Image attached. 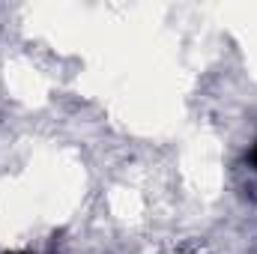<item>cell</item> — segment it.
<instances>
[{
    "instance_id": "6da1fadb",
    "label": "cell",
    "mask_w": 257,
    "mask_h": 254,
    "mask_svg": "<svg viewBox=\"0 0 257 254\" xmlns=\"http://www.w3.org/2000/svg\"><path fill=\"white\" fill-rule=\"evenodd\" d=\"M248 162H251V168L257 171V141H254V147H251V153H248Z\"/></svg>"
},
{
    "instance_id": "7a4b0ae2",
    "label": "cell",
    "mask_w": 257,
    "mask_h": 254,
    "mask_svg": "<svg viewBox=\"0 0 257 254\" xmlns=\"http://www.w3.org/2000/svg\"><path fill=\"white\" fill-rule=\"evenodd\" d=\"M6 254H30V251H6Z\"/></svg>"
}]
</instances>
